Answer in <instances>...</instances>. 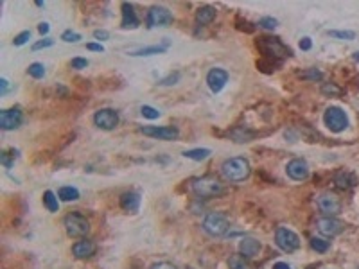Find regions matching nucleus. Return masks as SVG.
<instances>
[{
  "instance_id": "f257e3e1",
  "label": "nucleus",
  "mask_w": 359,
  "mask_h": 269,
  "mask_svg": "<svg viewBox=\"0 0 359 269\" xmlns=\"http://www.w3.org/2000/svg\"><path fill=\"white\" fill-rule=\"evenodd\" d=\"M252 174V165L246 158L242 156H234V158H228L221 165V176H223L227 182L239 183L244 182Z\"/></svg>"
},
{
  "instance_id": "f03ea898",
  "label": "nucleus",
  "mask_w": 359,
  "mask_h": 269,
  "mask_svg": "<svg viewBox=\"0 0 359 269\" xmlns=\"http://www.w3.org/2000/svg\"><path fill=\"white\" fill-rule=\"evenodd\" d=\"M190 189L201 199H210V197H217L223 192V183L215 176H203V178L192 180Z\"/></svg>"
},
{
  "instance_id": "7ed1b4c3",
  "label": "nucleus",
  "mask_w": 359,
  "mask_h": 269,
  "mask_svg": "<svg viewBox=\"0 0 359 269\" xmlns=\"http://www.w3.org/2000/svg\"><path fill=\"white\" fill-rule=\"evenodd\" d=\"M203 230L212 237H223L230 230V221L223 212H210L203 219Z\"/></svg>"
},
{
  "instance_id": "20e7f679",
  "label": "nucleus",
  "mask_w": 359,
  "mask_h": 269,
  "mask_svg": "<svg viewBox=\"0 0 359 269\" xmlns=\"http://www.w3.org/2000/svg\"><path fill=\"white\" fill-rule=\"evenodd\" d=\"M63 226L70 237H85V235L90 231V223H88V219L76 212L65 216Z\"/></svg>"
},
{
  "instance_id": "39448f33",
  "label": "nucleus",
  "mask_w": 359,
  "mask_h": 269,
  "mask_svg": "<svg viewBox=\"0 0 359 269\" xmlns=\"http://www.w3.org/2000/svg\"><path fill=\"white\" fill-rule=\"evenodd\" d=\"M323 122L325 126L330 129L333 133H341L348 128V117L341 108L338 106H330L325 110V115H323Z\"/></svg>"
},
{
  "instance_id": "423d86ee",
  "label": "nucleus",
  "mask_w": 359,
  "mask_h": 269,
  "mask_svg": "<svg viewBox=\"0 0 359 269\" xmlns=\"http://www.w3.org/2000/svg\"><path fill=\"white\" fill-rule=\"evenodd\" d=\"M275 243L282 251L293 253V251H296L300 248V237L293 230H289V228L280 226L275 231Z\"/></svg>"
},
{
  "instance_id": "0eeeda50",
  "label": "nucleus",
  "mask_w": 359,
  "mask_h": 269,
  "mask_svg": "<svg viewBox=\"0 0 359 269\" xmlns=\"http://www.w3.org/2000/svg\"><path fill=\"white\" fill-rule=\"evenodd\" d=\"M318 208L325 214L327 217H336L341 214L343 205H341V199L338 194L334 192H323L318 196Z\"/></svg>"
},
{
  "instance_id": "6e6552de",
  "label": "nucleus",
  "mask_w": 359,
  "mask_h": 269,
  "mask_svg": "<svg viewBox=\"0 0 359 269\" xmlns=\"http://www.w3.org/2000/svg\"><path fill=\"white\" fill-rule=\"evenodd\" d=\"M259 47L262 49V52L273 57H289L291 56V49L286 47L279 38H259Z\"/></svg>"
},
{
  "instance_id": "1a4fd4ad",
  "label": "nucleus",
  "mask_w": 359,
  "mask_h": 269,
  "mask_svg": "<svg viewBox=\"0 0 359 269\" xmlns=\"http://www.w3.org/2000/svg\"><path fill=\"white\" fill-rule=\"evenodd\" d=\"M140 133L146 137L158 138V140H176L180 137V131L173 126H144L140 128Z\"/></svg>"
},
{
  "instance_id": "9d476101",
  "label": "nucleus",
  "mask_w": 359,
  "mask_h": 269,
  "mask_svg": "<svg viewBox=\"0 0 359 269\" xmlns=\"http://www.w3.org/2000/svg\"><path fill=\"white\" fill-rule=\"evenodd\" d=\"M94 122L99 129H104V131H112L119 126V113L112 108H102V110L95 111Z\"/></svg>"
},
{
  "instance_id": "9b49d317",
  "label": "nucleus",
  "mask_w": 359,
  "mask_h": 269,
  "mask_svg": "<svg viewBox=\"0 0 359 269\" xmlns=\"http://www.w3.org/2000/svg\"><path fill=\"white\" fill-rule=\"evenodd\" d=\"M173 22V15L167 8L153 6L148 13V27H167Z\"/></svg>"
},
{
  "instance_id": "f8f14e48",
  "label": "nucleus",
  "mask_w": 359,
  "mask_h": 269,
  "mask_svg": "<svg viewBox=\"0 0 359 269\" xmlns=\"http://www.w3.org/2000/svg\"><path fill=\"white\" fill-rule=\"evenodd\" d=\"M286 172L295 182H303V180L309 178V163L303 158H293L286 165Z\"/></svg>"
},
{
  "instance_id": "ddd939ff",
  "label": "nucleus",
  "mask_w": 359,
  "mask_h": 269,
  "mask_svg": "<svg viewBox=\"0 0 359 269\" xmlns=\"http://www.w3.org/2000/svg\"><path fill=\"white\" fill-rule=\"evenodd\" d=\"M22 122H23V115L18 108L0 111V128L4 129V131H11V129L20 128Z\"/></svg>"
},
{
  "instance_id": "4468645a",
  "label": "nucleus",
  "mask_w": 359,
  "mask_h": 269,
  "mask_svg": "<svg viewBox=\"0 0 359 269\" xmlns=\"http://www.w3.org/2000/svg\"><path fill=\"white\" fill-rule=\"evenodd\" d=\"M316 228L323 237H336L343 231V224L334 217H320L316 221Z\"/></svg>"
},
{
  "instance_id": "2eb2a0df",
  "label": "nucleus",
  "mask_w": 359,
  "mask_h": 269,
  "mask_svg": "<svg viewBox=\"0 0 359 269\" xmlns=\"http://www.w3.org/2000/svg\"><path fill=\"white\" fill-rule=\"evenodd\" d=\"M228 83V72L223 69H212L207 74V84L214 94H219L225 88V84Z\"/></svg>"
},
{
  "instance_id": "dca6fc26",
  "label": "nucleus",
  "mask_w": 359,
  "mask_h": 269,
  "mask_svg": "<svg viewBox=\"0 0 359 269\" xmlns=\"http://www.w3.org/2000/svg\"><path fill=\"white\" fill-rule=\"evenodd\" d=\"M262 246L257 239L254 237H244V239L239 243V253L242 255L244 258H255L259 253H261Z\"/></svg>"
},
{
  "instance_id": "f3484780",
  "label": "nucleus",
  "mask_w": 359,
  "mask_h": 269,
  "mask_svg": "<svg viewBox=\"0 0 359 269\" xmlns=\"http://www.w3.org/2000/svg\"><path fill=\"white\" fill-rule=\"evenodd\" d=\"M139 23H140L139 22V16H136L133 4L122 2V22H121L122 29H136V27H139Z\"/></svg>"
},
{
  "instance_id": "a211bd4d",
  "label": "nucleus",
  "mask_w": 359,
  "mask_h": 269,
  "mask_svg": "<svg viewBox=\"0 0 359 269\" xmlns=\"http://www.w3.org/2000/svg\"><path fill=\"white\" fill-rule=\"evenodd\" d=\"M95 244L88 239H83V241H77L74 246H72V253L76 258H90L92 255H95Z\"/></svg>"
},
{
  "instance_id": "6ab92c4d",
  "label": "nucleus",
  "mask_w": 359,
  "mask_h": 269,
  "mask_svg": "<svg viewBox=\"0 0 359 269\" xmlns=\"http://www.w3.org/2000/svg\"><path fill=\"white\" fill-rule=\"evenodd\" d=\"M121 206H122V210H126V212H129V214L139 212V208H140V194L139 192H133V190H129V192H124L121 196Z\"/></svg>"
},
{
  "instance_id": "aec40b11",
  "label": "nucleus",
  "mask_w": 359,
  "mask_h": 269,
  "mask_svg": "<svg viewBox=\"0 0 359 269\" xmlns=\"http://www.w3.org/2000/svg\"><path fill=\"white\" fill-rule=\"evenodd\" d=\"M215 18V9L212 6H203L196 11V22L201 23V25H208L212 23Z\"/></svg>"
},
{
  "instance_id": "412c9836",
  "label": "nucleus",
  "mask_w": 359,
  "mask_h": 269,
  "mask_svg": "<svg viewBox=\"0 0 359 269\" xmlns=\"http://www.w3.org/2000/svg\"><path fill=\"white\" fill-rule=\"evenodd\" d=\"M169 49V42H163L162 45H151V47H142V49L131 52V56H153V54H163Z\"/></svg>"
},
{
  "instance_id": "4be33fe9",
  "label": "nucleus",
  "mask_w": 359,
  "mask_h": 269,
  "mask_svg": "<svg viewBox=\"0 0 359 269\" xmlns=\"http://www.w3.org/2000/svg\"><path fill=\"white\" fill-rule=\"evenodd\" d=\"M58 197L61 201H76L79 199V190L74 189V187H61L58 190Z\"/></svg>"
},
{
  "instance_id": "5701e85b",
  "label": "nucleus",
  "mask_w": 359,
  "mask_h": 269,
  "mask_svg": "<svg viewBox=\"0 0 359 269\" xmlns=\"http://www.w3.org/2000/svg\"><path fill=\"white\" fill-rule=\"evenodd\" d=\"M43 205L47 206L49 212H58L60 203H58V197L52 190H45V192H43Z\"/></svg>"
},
{
  "instance_id": "b1692460",
  "label": "nucleus",
  "mask_w": 359,
  "mask_h": 269,
  "mask_svg": "<svg viewBox=\"0 0 359 269\" xmlns=\"http://www.w3.org/2000/svg\"><path fill=\"white\" fill-rule=\"evenodd\" d=\"M336 185L340 189H350L355 185V178L348 172H340V174H336Z\"/></svg>"
},
{
  "instance_id": "393cba45",
  "label": "nucleus",
  "mask_w": 359,
  "mask_h": 269,
  "mask_svg": "<svg viewBox=\"0 0 359 269\" xmlns=\"http://www.w3.org/2000/svg\"><path fill=\"white\" fill-rule=\"evenodd\" d=\"M183 156L189 160H196V162H201V160H207L210 156V149H190V151H185Z\"/></svg>"
},
{
  "instance_id": "a878e982",
  "label": "nucleus",
  "mask_w": 359,
  "mask_h": 269,
  "mask_svg": "<svg viewBox=\"0 0 359 269\" xmlns=\"http://www.w3.org/2000/svg\"><path fill=\"white\" fill-rule=\"evenodd\" d=\"M228 267L230 269H250V265H248V262H246V258L239 253V255H232V257L228 258Z\"/></svg>"
},
{
  "instance_id": "bb28decb",
  "label": "nucleus",
  "mask_w": 359,
  "mask_h": 269,
  "mask_svg": "<svg viewBox=\"0 0 359 269\" xmlns=\"http://www.w3.org/2000/svg\"><path fill=\"white\" fill-rule=\"evenodd\" d=\"M311 248H313L316 253H327L330 248V243L325 239H320V237H313V239H311Z\"/></svg>"
},
{
  "instance_id": "cd10ccee",
  "label": "nucleus",
  "mask_w": 359,
  "mask_h": 269,
  "mask_svg": "<svg viewBox=\"0 0 359 269\" xmlns=\"http://www.w3.org/2000/svg\"><path fill=\"white\" fill-rule=\"evenodd\" d=\"M27 74L31 77H34V79H42V77H45V67L42 63H31L29 69H27Z\"/></svg>"
},
{
  "instance_id": "c85d7f7f",
  "label": "nucleus",
  "mask_w": 359,
  "mask_h": 269,
  "mask_svg": "<svg viewBox=\"0 0 359 269\" xmlns=\"http://www.w3.org/2000/svg\"><path fill=\"white\" fill-rule=\"evenodd\" d=\"M329 36L333 38H340V40H354L355 38V33L354 31H329Z\"/></svg>"
},
{
  "instance_id": "c756f323",
  "label": "nucleus",
  "mask_w": 359,
  "mask_h": 269,
  "mask_svg": "<svg viewBox=\"0 0 359 269\" xmlns=\"http://www.w3.org/2000/svg\"><path fill=\"white\" fill-rule=\"evenodd\" d=\"M140 113H142L146 118H149V121H155V118L160 117V111L156 110V108H153V106H148V104L140 108Z\"/></svg>"
},
{
  "instance_id": "7c9ffc66",
  "label": "nucleus",
  "mask_w": 359,
  "mask_h": 269,
  "mask_svg": "<svg viewBox=\"0 0 359 269\" xmlns=\"http://www.w3.org/2000/svg\"><path fill=\"white\" fill-rule=\"evenodd\" d=\"M259 25H261L262 29L273 31L277 25H279V22H277L275 18H271V16H264V18H261V20H259Z\"/></svg>"
},
{
  "instance_id": "2f4dec72",
  "label": "nucleus",
  "mask_w": 359,
  "mask_h": 269,
  "mask_svg": "<svg viewBox=\"0 0 359 269\" xmlns=\"http://www.w3.org/2000/svg\"><path fill=\"white\" fill-rule=\"evenodd\" d=\"M29 38H31V31H22L20 35L15 36V40H13V45H16V47L25 45L27 40H29Z\"/></svg>"
},
{
  "instance_id": "473e14b6",
  "label": "nucleus",
  "mask_w": 359,
  "mask_h": 269,
  "mask_svg": "<svg viewBox=\"0 0 359 269\" xmlns=\"http://www.w3.org/2000/svg\"><path fill=\"white\" fill-rule=\"evenodd\" d=\"M61 40L67 43H77L81 40V35H77L74 31H65L63 35H61Z\"/></svg>"
},
{
  "instance_id": "72a5a7b5",
  "label": "nucleus",
  "mask_w": 359,
  "mask_h": 269,
  "mask_svg": "<svg viewBox=\"0 0 359 269\" xmlns=\"http://www.w3.org/2000/svg\"><path fill=\"white\" fill-rule=\"evenodd\" d=\"M180 77H182V74L180 72H174V74H169V76L165 77V79H162L158 84H162V86H169V84H176L178 81H180Z\"/></svg>"
},
{
  "instance_id": "f704fd0d",
  "label": "nucleus",
  "mask_w": 359,
  "mask_h": 269,
  "mask_svg": "<svg viewBox=\"0 0 359 269\" xmlns=\"http://www.w3.org/2000/svg\"><path fill=\"white\" fill-rule=\"evenodd\" d=\"M302 77H303V79L320 81L321 77H323V74H321L320 70H316V69H311V70H307V72H303V74H302Z\"/></svg>"
},
{
  "instance_id": "c9c22d12",
  "label": "nucleus",
  "mask_w": 359,
  "mask_h": 269,
  "mask_svg": "<svg viewBox=\"0 0 359 269\" xmlns=\"http://www.w3.org/2000/svg\"><path fill=\"white\" fill-rule=\"evenodd\" d=\"M70 67L76 70H81V69H87L88 67V59H85V57H74V59L70 61Z\"/></svg>"
},
{
  "instance_id": "e433bc0d",
  "label": "nucleus",
  "mask_w": 359,
  "mask_h": 269,
  "mask_svg": "<svg viewBox=\"0 0 359 269\" xmlns=\"http://www.w3.org/2000/svg\"><path fill=\"white\" fill-rule=\"evenodd\" d=\"M15 156H16V153H8V151H2V155H0V158H2V163H4V167H11L13 165V162H15Z\"/></svg>"
},
{
  "instance_id": "4c0bfd02",
  "label": "nucleus",
  "mask_w": 359,
  "mask_h": 269,
  "mask_svg": "<svg viewBox=\"0 0 359 269\" xmlns=\"http://www.w3.org/2000/svg\"><path fill=\"white\" fill-rule=\"evenodd\" d=\"M52 45H54V40H50V38H45V40H40V42L33 43V50L47 49V47H52Z\"/></svg>"
},
{
  "instance_id": "58836bf2",
  "label": "nucleus",
  "mask_w": 359,
  "mask_h": 269,
  "mask_svg": "<svg viewBox=\"0 0 359 269\" xmlns=\"http://www.w3.org/2000/svg\"><path fill=\"white\" fill-rule=\"evenodd\" d=\"M94 38L99 40V42H101V40H108V38H110V33H108V31L97 29V31H94Z\"/></svg>"
},
{
  "instance_id": "ea45409f",
  "label": "nucleus",
  "mask_w": 359,
  "mask_h": 269,
  "mask_svg": "<svg viewBox=\"0 0 359 269\" xmlns=\"http://www.w3.org/2000/svg\"><path fill=\"white\" fill-rule=\"evenodd\" d=\"M321 92H323V94H340V88L338 86H334V84H323V86H321Z\"/></svg>"
},
{
  "instance_id": "a19ab883",
  "label": "nucleus",
  "mask_w": 359,
  "mask_h": 269,
  "mask_svg": "<svg viewBox=\"0 0 359 269\" xmlns=\"http://www.w3.org/2000/svg\"><path fill=\"white\" fill-rule=\"evenodd\" d=\"M151 269H178L174 264H171V262H158V264H155Z\"/></svg>"
},
{
  "instance_id": "79ce46f5",
  "label": "nucleus",
  "mask_w": 359,
  "mask_h": 269,
  "mask_svg": "<svg viewBox=\"0 0 359 269\" xmlns=\"http://www.w3.org/2000/svg\"><path fill=\"white\" fill-rule=\"evenodd\" d=\"M311 47H313V42H311V38H307V36H306V38L300 40V49H302V50H309Z\"/></svg>"
},
{
  "instance_id": "37998d69",
  "label": "nucleus",
  "mask_w": 359,
  "mask_h": 269,
  "mask_svg": "<svg viewBox=\"0 0 359 269\" xmlns=\"http://www.w3.org/2000/svg\"><path fill=\"white\" fill-rule=\"evenodd\" d=\"M87 49L88 50H94V52H102V50H104V47H102L101 43H88Z\"/></svg>"
},
{
  "instance_id": "c03bdc74",
  "label": "nucleus",
  "mask_w": 359,
  "mask_h": 269,
  "mask_svg": "<svg viewBox=\"0 0 359 269\" xmlns=\"http://www.w3.org/2000/svg\"><path fill=\"white\" fill-rule=\"evenodd\" d=\"M38 31H40V35H47V33H49V23L42 22L38 25Z\"/></svg>"
},
{
  "instance_id": "a18cd8bd",
  "label": "nucleus",
  "mask_w": 359,
  "mask_h": 269,
  "mask_svg": "<svg viewBox=\"0 0 359 269\" xmlns=\"http://www.w3.org/2000/svg\"><path fill=\"white\" fill-rule=\"evenodd\" d=\"M0 86H2V90H0V94H2V95L8 94V79H0Z\"/></svg>"
},
{
  "instance_id": "49530a36",
  "label": "nucleus",
  "mask_w": 359,
  "mask_h": 269,
  "mask_svg": "<svg viewBox=\"0 0 359 269\" xmlns=\"http://www.w3.org/2000/svg\"><path fill=\"white\" fill-rule=\"evenodd\" d=\"M273 269H291V267H289V264H286V262H277V264L273 265Z\"/></svg>"
},
{
  "instance_id": "de8ad7c7",
  "label": "nucleus",
  "mask_w": 359,
  "mask_h": 269,
  "mask_svg": "<svg viewBox=\"0 0 359 269\" xmlns=\"http://www.w3.org/2000/svg\"><path fill=\"white\" fill-rule=\"evenodd\" d=\"M352 57H354V61H359V50H357V52H355V54H354V56H352Z\"/></svg>"
}]
</instances>
